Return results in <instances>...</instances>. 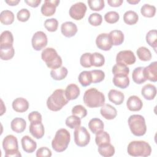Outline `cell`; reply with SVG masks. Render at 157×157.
<instances>
[{"label": "cell", "mask_w": 157, "mask_h": 157, "mask_svg": "<svg viewBox=\"0 0 157 157\" xmlns=\"http://www.w3.org/2000/svg\"><path fill=\"white\" fill-rule=\"evenodd\" d=\"M69 102L67 98L65 90L57 89L48 98L47 100V106L52 111L57 112L60 110Z\"/></svg>", "instance_id": "obj_1"}, {"label": "cell", "mask_w": 157, "mask_h": 157, "mask_svg": "<svg viewBox=\"0 0 157 157\" xmlns=\"http://www.w3.org/2000/svg\"><path fill=\"white\" fill-rule=\"evenodd\" d=\"M83 100L85 104L90 108L102 107L105 104V96L95 88H91L85 91Z\"/></svg>", "instance_id": "obj_2"}, {"label": "cell", "mask_w": 157, "mask_h": 157, "mask_svg": "<svg viewBox=\"0 0 157 157\" xmlns=\"http://www.w3.org/2000/svg\"><path fill=\"white\" fill-rule=\"evenodd\" d=\"M128 153L131 156L146 157L151 155L150 144L144 140H134L129 142L127 147Z\"/></svg>", "instance_id": "obj_3"}, {"label": "cell", "mask_w": 157, "mask_h": 157, "mask_svg": "<svg viewBox=\"0 0 157 157\" xmlns=\"http://www.w3.org/2000/svg\"><path fill=\"white\" fill-rule=\"evenodd\" d=\"M71 140L69 132L64 128L58 129L54 138L52 141V147L53 149L58 153L66 150L69 145Z\"/></svg>", "instance_id": "obj_4"}, {"label": "cell", "mask_w": 157, "mask_h": 157, "mask_svg": "<svg viewBox=\"0 0 157 157\" xmlns=\"http://www.w3.org/2000/svg\"><path fill=\"white\" fill-rule=\"evenodd\" d=\"M41 58L47 66L52 69H58L62 66L61 57L58 55L57 52L53 48L48 47L45 48L41 53Z\"/></svg>", "instance_id": "obj_5"}, {"label": "cell", "mask_w": 157, "mask_h": 157, "mask_svg": "<svg viewBox=\"0 0 157 157\" xmlns=\"http://www.w3.org/2000/svg\"><path fill=\"white\" fill-rule=\"evenodd\" d=\"M129 129L136 136H142L147 131V125L144 117L140 115H132L128 120Z\"/></svg>", "instance_id": "obj_6"}, {"label": "cell", "mask_w": 157, "mask_h": 157, "mask_svg": "<svg viewBox=\"0 0 157 157\" xmlns=\"http://www.w3.org/2000/svg\"><path fill=\"white\" fill-rule=\"evenodd\" d=\"M2 147L5 151V156H21L18 150V140L15 136L12 134L6 136L2 141Z\"/></svg>", "instance_id": "obj_7"}, {"label": "cell", "mask_w": 157, "mask_h": 157, "mask_svg": "<svg viewBox=\"0 0 157 157\" xmlns=\"http://www.w3.org/2000/svg\"><path fill=\"white\" fill-rule=\"evenodd\" d=\"M74 142L78 147H85L90 141V134L84 126H79L74 132Z\"/></svg>", "instance_id": "obj_8"}, {"label": "cell", "mask_w": 157, "mask_h": 157, "mask_svg": "<svg viewBox=\"0 0 157 157\" xmlns=\"http://www.w3.org/2000/svg\"><path fill=\"white\" fill-rule=\"evenodd\" d=\"M86 9L87 7L85 3L78 2L71 6L69 13L72 18L75 20H80L84 17Z\"/></svg>", "instance_id": "obj_9"}, {"label": "cell", "mask_w": 157, "mask_h": 157, "mask_svg": "<svg viewBox=\"0 0 157 157\" xmlns=\"http://www.w3.org/2000/svg\"><path fill=\"white\" fill-rule=\"evenodd\" d=\"M48 43L47 35L43 31L36 32L32 37L31 44L33 48L36 51H40L45 47Z\"/></svg>", "instance_id": "obj_10"}, {"label": "cell", "mask_w": 157, "mask_h": 157, "mask_svg": "<svg viewBox=\"0 0 157 157\" xmlns=\"http://www.w3.org/2000/svg\"><path fill=\"white\" fill-rule=\"evenodd\" d=\"M136 61V56L131 50H121L119 52L116 56L117 63H121L128 66L133 64Z\"/></svg>", "instance_id": "obj_11"}, {"label": "cell", "mask_w": 157, "mask_h": 157, "mask_svg": "<svg viewBox=\"0 0 157 157\" xmlns=\"http://www.w3.org/2000/svg\"><path fill=\"white\" fill-rule=\"evenodd\" d=\"M59 0H45L41 7V13L46 17L53 15L56 12V8L59 5Z\"/></svg>", "instance_id": "obj_12"}, {"label": "cell", "mask_w": 157, "mask_h": 157, "mask_svg": "<svg viewBox=\"0 0 157 157\" xmlns=\"http://www.w3.org/2000/svg\"><path fill=\"white\" fill-rule=\"evenodd\" d=\"M96 44L98 48L104 51L110 50L112 47V44L107 33L99 34L96 39Z\"/></svg>", "instance_id": "obj_13"}, {"label": "cell", "mask_w": 157, "mask_h": 157, "mask_svg": "<svg viewBox=\"0 0 157 157\" xmlns=\"http://www.w3.org/2000/svg\"><path fill=\"white\" fill-rule=\"evenodd\" d=\"M77 25L72 21H66L61 26V31L63 36L66 37H71L75 35L77 32Z\"/></svg>", "instance_id": "obj_14"}, {"label": "cell", "mask_w": 157, "mask_h": 157, "mask_svg": "<svg viewBox=\"0 0 157 157\" xmlns=\"http://www.w3.org/2000/svg\"><path fill=\"white\" fill-rule=\"evenodd\" d=\"M29 131L31 134L37 139H41L45 134V129L42 122L31 123Z\"/></svg>", "instance_id": "obj_15"}, {"label": "cell", "mask_w": 157, "mask_h": 157, "mask_svg": "<svg viewBox=\"0 0 157 157\" xmlns=\"http://www.w3.org/2000/svg\"><path fill=\"white\" fill-rule=\"evenodd\" d=\"M126 106L130 111H139L143 107L142 100L137 96L132 95L129 97L126 101Z\"/></svg>", "instance_id": "obj_16"}, {"label": "cell", "mask_w": 157, "mask_h": 157, "mask_svg": "<svg viewBox=\"0 0 157 157\" xmlns=\"http://www.w3.org/2000/svg\"><path fill=\"white\" fill-rule=\"evenodd\" d=\"M144 74L147 80L156 82L157 81V62L154 61L144 67Z\"/></svg>", "instance_id": "obj_17"}, {"label": "cell", "mask_w": 157, "mask_h": 157, "mask_svg": "<svg viewBox=\"0 0 157 157\" xmlns=\"http://www.w3.org/2000/svg\"><path fill=\"white\" fill-rule=\"evenodd\" d=\"M13 36L9 31H3L0 37V48H9L13 47Z\"/></svg>", "instance_id": "obj_18"}, {"label": "cell", "mask_w": 157, "mask_h": 157, "mask_svg": "<svg viewBox=\"0 0 157 157\" xmlns=\"http://www.w3.org/2000/svg\"><path fill=\"white\" fill-rule=\"evenodd\" d=\"M21 143L23 150L28 153H33L37 148L36 142L29 136H24L21 138Z\"/></svg>", "instance_id": "obj_19"}, {"label": "cell", "mask_w": 157, "mask_h": 157, "mask_svg": "<svg viewBox=\"0 0 157 157\" xmlns=\"http://www.w3.org/2000/svg\"><path fill=\"white\" fill-rule=\"evenodd\" d=\"M101 115L106 120H113L117 115V109L109 104H104L100 109Z\"/></svg>", "instance_id": "obj_20"}, {"label": "cell", "mask_w": 157, "mask_h": 157, "mask_svg": "<svg viewBox=\"0 0 157 157\" xmlns=\"http://www.w3.org/2000/svg\"><path fill=\"white\" fill-rule=\"evenodd\" d=\"M13 109L19 113L26 112L29 108L28 101L23 98H17L15 99L12 102Z\"/></svg>", "instance_id": "obj_21"}, {"label": "cell", "mask_w": 157, "mask_h": 157, "mask_svg": "<svg viewBox=\"0 0 157 157\" xmlns=\"http://www.w3.org/2000/svg\"><path fill=\"white\" fill-rule=\"evenodd\" d=\"M141 94L147 100H153L156 94V86L150 83L145 85L141 90Z\"/></svg>", "instance_id": "obj_22"}, {"label": "cell", "mask_w": 157, "mask_h": 157, "mask_svg": "<svg viewBox=\"0 0 157 157\" xmlns=\"http://www.w3.org/2000/svg\"><path fill=\"white\" fill-rule=\"evenodd\" d=\"M108 98L110 102L115 105H120L124 100V95L118 90L112 89L108 93Z\"/></svg>", "instance_id": "obj_23"}, {"label": "cell", "mask_w": 157, "mask_h": 157, "mask_svg": "<svg viewBox=\"0 0 157 157\" xmlns=\"http://www.w3.org/2000/svg\"><path fill=\"white\" fill-rule=\"evenodd\" d=\"M10 127L12 130L15 132L21 133L25 130L26 122L22 118L16 117L12 120L10 123Z\"/></svg>", "instance_id": "obj_24"}, {"label": "cell", "mask_w": 157, "mask_h": 157, "mask_svg": "<svg viewBox=\"0 0 157 157\" xmlns=\"http://www.w3.org/2000/svg\"><path fill=\"white\" fill-rule=\"evenodd\" d=\"M80 93L79 87L75 83L68 85L65 90V94L69 101L76 99L80 95Z\"/></svg>", "instance_id": "obj_25"}, {"label": "cell", "mask_w": 157, "mask_h": 157, "mask_svg": "<svg viewBox=\"0 0 157 157\" xmlns=\"http://www.w3.org/2000/svg\"><path fill=\"white\" fill-rule=\"evenodd\" d=\"M109 35L112 45H120L124 41V34L120 30L115 29L111 31L109 33Z\"/></svg>", "instance_id": "obj_26"}, {"label": "cell", "mask_w": 157, "mask_h": 157, "mask_svg": "<svg viewBox=\"0 0 157 157\" xmlns=\"http://www.w3.org/2000/svg\"><path fill=\"white\" fill-rule=\"evenodd\" d=\"M132 78L134 82L137 84L144 83L147 79L144 74V67H137L135 68L132 73Z\"/></svg>", "instance_id": "obj_27"}, {"label": "cell", "mask_w": 157, "mask_h": 157, "mask_svg": "<svg viewBox=\"0 0 157 157\" xmlns=\"http://www.w3.org/2000/svg\"><path fill=\"white\" fill-rule=\"evenodd\" d=\"M98 150L99 153L104 157L112 156L115 152L114 147L110 143H107L99 145Z\"/></svg>", "instance_id": "obj_28"}, {"label": "cell", "mask_w": 157, "mask_h": 157, "mask_svg": "<svg viewBox=\"0 0 157 157\" xmlns=\"http://www.w3.org/2000/svg\"><path fill=\"white\" fill-rule=\"evenodd\" d=\"M88 127L90 131L93 134H97L98 132L104 130V124L103 121L98 118H93L91 119L88 123Z\"/></svg>", "instance_id": "obj_29"}, {"label": "cell", "mask_w": 157, "mask_h": 157, "mask_svg": "<svg viewBox=\"0 0 157 157\" xmlns=\"http://www.w3.org/2000/svg\"><path fill=\"white\" fill-rule=\"evenodd\" d=\"M113 83L115 86L124 89L129 85V78L126 75H113Z\"/></svg>", "instance_id": "obj_30"}, {"label": "cell", "mask_w": 157, "mask_h": 157, "mask_svg": "<svg viewBox=\"0 0 157 157\" xmlns=\"http://www.w3.org/2000/svg\"><path fill=\"white\" fill-rule=\"evenodd\" d=\"M68 73V71L66 67L62 66L56 69H52L50 75L53 79L55 80H61L66 78Z\"/></svg>", "instance_id": "obj_31"}, {"label": "cell", "mask_w": 157, "mask_h": 157, "mask_svg": "<svg viewBox=\"0 0 157 157\" xmlns=\"http://www.w3.org/2000/svg\"><path fill=\"white\" fill-rule=\"evenodd\" d=\"M78 80L83 86H87L92 83V75L91 71H83L80 73Z\"/></svg>", "instance_id": "obj_32"}, {"label": "cell", "mask_w": 157, "mask_h": 157, "mask_svg": "<svg viewBox=\"0 0 157 157\" xmlns=\"http://www.w3.org/2000/svg\"><path fill=\"white\" fill-rule=\"evenodd\" d=\"M112 72L113 75H126L128 76L129 72V68L128 66L121 64L117 63L115 64L113 67Z\"/></svg>", "instance_id": "obj_33"}, {"label": "cell", "mask_w": 157, "mask_h": 157, "mask_svg": "<svg viewBox=\"0 0 157 157\" xmlns=\"http://www.w3.org/2000/svg\"><path fill=\"white\" fill-rule=\"evenodd\" d=\"M139 20L137 13L133 10H128L123 15L124 22L129 25L136 24Z\"/></svg>", "instance_id": "obj_34"}, {"label": "cell", "mask_w": 157, "mask_h": 157, "mask_svg": "<svg viewBox=\"0 0 157 157\" xmlns=\"http://www.w3.org/2000/svg\"><path fill=\"white\" fill-rule=\"evenodd\" d=\"M0 21L5 25H11L14 21L13 13L9 10L2 11L0 13Z\"/></svg>", "instance_id": "obj_35"}, {"label": "cell", "mask_w": 157, "mask_h": 157, "mask_svg": "<svg viewBox=\"0 0 157 157\" xmlns=\"http://www.w3.org/2000/svg\"><path fill=\"white\" fill-rule=\"evenodd\" d=\"M95 142L98 146L102 144L110 143V135L109 134L108 132L102 130L98 132L97 134H96Z\"/></svg>", "instance_id": "obj_36"}, {"label": "cell", "mask_w": 157, "mask_h": 157, "mask_svg": "<svg viewBox=\"0 0 157 157\" xmlns=\"http://www.w3.org/2000/svg\"><path fill=\"white\" fill-rule=\"evenodd\" d=\"M146 42L156 52L157 47V32L156 29L150 30L147 33Z\"/></svg>", "instance_id": "obj_37"}, {"label": "cell", "mask_w": 157, "mask_h": 157, "mask_svg": "<svg viewBox=\"0 0 157 157\" xmlns=\"http://www.w3.org/2000/svg\"><path fill=\"white\" fill-rule=\"evenodd\" d=\"M138 58L143 61H148L151 59V53L150 50L145 47H140L136 51Z\"/></svg>", "instance_id": "obj_38"}, {"label": "cell", "mask_w": 157, "mask_h": 157, "mask_svg": "<svg viewBox=\"0 0 157 157\" xmlns=\"http://www.w3.org/2000/svg\"><path fill=\"white\" fill-rule=\"evenodd\" d=\"M140 13L145 17L151 18L155 16L156 13V7L154 6L145 4L140 9Z\"/></svg>", "instance_id": "obj_39"}, {"label": "cell", "mask_w": 157, "mask_h": 157, "mask_svg": "<svg viewBox=\"0 0 157 157\" xmlns=\"http://www.w3.org/2000/svg\"><path fill=\"white\" fill-rule=\"evenodd\" d=\"M105 63V58L103 55L98 52L91 53V64L95 67H101Z\"/></svg>", "instance_id": "obj_40"}, {"label": "cell", "mask_w": 157, "mask_h": 157, "mask_svg": "<svg viewBox=\"0 0 157 157\" xmlns=\"http://www.w3.org/2000/svg\"><path fill=\"white\" fill-rule=\"evenodd\" d=\"M66 124L71 129H75L81 125V119L74 115L69 116L66 120Z\"/></svg>", "instance_id": "obj_41"}, {"label": "cell", "mask_w": 157, "mask_h": 157, "mask_svg": "<svg viewBox=\"0 0 157 157\" xmlns=\"http://www.w3.org/2000/svg\"><path fill=\"white\" fill-rule=\"evenodd\" d=\"M15 54L13 47L9 48H0V57L2 60H9L12 59Z\"/></svg>", "instance_id": "obj_42"}, {"label": "cell", "mask_w": 157, "mask_h": 157, "mask_svg": "<svg viewBox=\"0 0 157 157\" xmlns=\"http://www.w3.org/2000/svg\"><path fill=\"white\" fill-rule=\"evenodd\" d=\"M88 4L91 10L100 11L105 7L104 0H88Z\"/></svg>", "instance_id": "obj_43"}, {"label": "cell", "mask_w": 157, "mask_h": 157, "mask_svg": "<svg viewBox=\"0 0 157 157\" xmlns=\"http://www.w3.org/2000/svg\"><path fill=\"white\" fill-rule=\"evenodd\" d=\"M44 26L47 31L50 32H55L58 29V21L54 18L47 19L44 22Z\"/></svg>", "instance_id": "obj_44"}, {"label": "cell", "mask_w": 157, "mask_h": 157, "mask_svg": "<svg viewBox=\"0 0 157 157\" xmlns=\"http://www.w3.org/2000/svg\"><path fill=\"white\" fill-rule=\"evenodd\" d=\"M92 75V83H97L102 82L105 78V73L100 69L90 71Z\"/></svg>", "instance_id": "obj_45"}, {"label": "cell", "mask_w": 157, "mask_h": 157, "mask_svg": "<svg viewBox=\"0 0 157 157\" xmlns=\"http://www.w3.org/2000/svg\"><path fill=\"white\" fill-rule=\"evenodd\" d=\"M72 114L79 117L80 119L83 118L87 115V110L82 105H76L72 109Z\"/></svg>", "instance_id": "obj_46"}, {"label": "cell", "mask_w": 157, "mask_h": 157, "mask_svg": "<svg viewBox=\"0 0 157 157\" xmlns=\"http://www.w3.org/2000/svg\"><path fill=\"white\" fill-rule=\"evenodd\" d=\"M120 18V15L116 11L107 12L104 15L105 21L110 24L117 23Z\"/></svg>", "instance_id": "obj_47"}, {"label": "cell", "mask_w": 157, "mask_h": 157, "mask_svg": "<svg viewBox=\"0 0 157 157\" xmlns=\"http://www.w3.org/2000/svg\"><path fill=\"white\" fill-rule=\"evenodd\" d=\"M102 17L98 13H93L90 14L88 17V22L92 26H99L102 23Z\"/></svg>", "instance_id": "obj_48"}, {"label": "cell", "mask_w": 157, "mask_h": 157, "mask_svg": "<svg viewBox=\"0 0 157 157\" xmlns=\"http://www.w3.org/2000/svg\"><path fill=\"white\" fill-rule=\"evenodd\" d=\"M80 63L83 67L88 68L92 66L91 64V53H85L80 56Z\"/></svg>", "instance_id": "obj_49"}, {"label": "cell", "mask_w": 157, "mask_h": 157, "mask_svg": "<svg viewBox=\"0 0 157 157\" xmlns=\"http://www.w3.org/2000/svg\"><path fill=\"white\" fill-rule=\"evenodd\" d=\"M30 15L31 13L29 10L27 9H21L17 12V17L19 21L21 22H25L29 20Z\"/></svg>", "instance_id": "obj_50"}, {"label": "cell", "mask_w": 157, "mask_h": 157, "mask_svg": "<svg viewBox=\"0 0 157 157\" xmlns=\"http://www.w3.org/2000/svg\"><path fill=\"white\" fill-rule=\"evenodd\" d=\"M28 120L31 123L42 122V117L41 114L37 111H33L28 115Z\"/></svg>", "instance_id": "obj_51"}, {"label": "cell", "mask_w": 157, "mask_h": 157, "mask_svg": "<svg viewBox=\"0 0 157 157\" xmlns=\"http://www.w3.org/2000/svg\"><path fill=\"white\" fill-rule=\"evenodd\" d=\"M51 150L46 147H42L39 148L36 151L37 157H50L52 156Z\"/></svg>", "instance_id": "obj_52"}, {"label": "cell", "mask_w": 157, "mask_h": 157, "mask_svg": "<svg viewBox=\"0 0 157 157\" xmlns=\"http://www.w3.org/2000/svg\"><path fill=\"white\" fill-rule=\"evenodd\" d=\"M123 2V0H107L108 4L113 7H120Z\"/></svg>", "instance_id": "obj_53"}, {"label": "cell", "mask_w": 157, "mask_h": 157, "mask_svg": "<svg viewBox=\"0 0 157 157\" xmlns=\"http://www.w3.org/2000/svg\"><path fill=\"white\" fill-rule=\"evenodd\" d=\"M25 2L32 7H37L41 2V0H25Z\"/></svg>", "instance_id": "obj_54"}, {"label": "cell", "mask_w": 157, "mask_h": 157, "mask_svg": "<svg viewBox=\"0 0 157 157\" xmlns=\"http://www.w3.org/2000/svg\"><path fill=\"white\" fill-rule=\"evenodd\" d=\"M5 2L8 5L13 6H17L20 2V0H9V1H5Z\"/></svg>", "instance_id": "obj_55"}, {"label": "cell", "mask_w": 157, "mask_h": 157, "mask_svg": "<svg viewBox=\"0 0 157 157\" xmlns=\"http://www.w3.org/2000/svg\"><path fill=\"white\" fill-rule=\"evenodd\" d=\"M140 2L139 0H127V2L131 4H136Z\"/></svg>", "instance_id": "obj_56"}]
</instances>
